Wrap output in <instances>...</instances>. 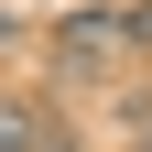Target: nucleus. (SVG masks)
Here are the masks:
<instances>
[{
	"label": "nucleus",
	"instance_id": "20e7f679",
	"mask_svg": "<svg viewBox=\"0 0 152 152\" xmlns=\"http://www.w3.org/2000/svg\"><path fill=\"white\" fill-rule=\"evenodd\" d=\"M130 152H152V98H141V120H130Z\"/></svg>",
	"mask_w": 152,
	"mask_h": 152
},
{
	"label": "nucleus",
	"instance_id": "7ed1b4c3",
	"mask_svg": "<svg viewBox=\"0 0 152 152\" xmlns=\"http://www.w3.org/2000/svg\"><path fill=\"white\" fill-rule=\"evenodd\" d=\"M130 44H141V54H152V0H141V11H130Z\"/></svg>",
	"mask_w": 152,
	"mask_h": 152
},
{
	"label": "nucleus",
	"instance_id": "f257e3e1",
	"mask_svg": "<svg viewBox=\"0 0 152 152\" xmlns=\"http://www.w3.org/2000/svg\"><path fill=\"white\" fill-rule=\"evenodd\" d=\"M130 11H54V33H44V65H54V87H109V76H130Z\"/></svg>",
	"mask_w": 152,
	"mask_h": 152
},
{
	"label": "nucleus",
	"instance_id": "39448f33",
	"mask_svg": "<svg viewBox=\"0 0 152 152\" xmlns=\"http://www.w3.org/2000/svg\"><path fill=\"white\" fill-rule=\"evenodd\" d=\"M0 44H11V11H0Z\"/></svg>",
	"mask_w": 152,
	"mask_h": 152
},
{
	"label": "nucleus",
	"instance_id": "f03ea898",
	"mask_svg": "<svg viewBox=\"0 0 152 152\" xmlns=\"http://www.w3.org/2000/svg\"><path fill=\"white\" fill-rule=\"evenodd\" d=\"M0 152H65V120L22 87H0Z\"/></svg>",
	"mask_w": 152,
	"mask_h": 152
}]
</instances>
